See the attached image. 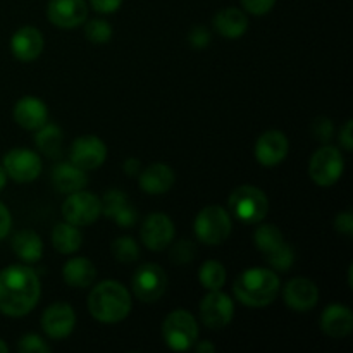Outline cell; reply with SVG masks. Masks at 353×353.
<instances>
[{
  "mask_svg": "<svg viewBox=\"0 0 353 353\" xmlns=\"http://www.w3.org/2000/svg\"><path fill=\"white\" fill-rule=\"evenodd\" d=\"M41 286L37 272L28 265H9L0 271V312L23 317L37 307Z\"/></svg>",
  "mask_w": 353,
  "mask_h": 353,
  "instance_id": "6da1fadb",
  "label": "cell"
},
{
  "mask_svg": "<svg viewBox=\"0 0 353 353\" xmlns=\"http://www.w3.org/2000/svg\"><path fill=\"white\" fill-rule=\"evenodd\" d=\"M88 310L92 317L105 324L119 323L131 312V295L119 281H102L88 296Z\"/></svg>",
  "mask_w": 353,
  "mask_h": 353,
  "instance_id": "7a4b0ae2",
  "label": "cell"
},
{
  "mask_svg": "<svg viewBox=\"0 0 353 353\" xmlns=\"http://www.w3.org/2000/svg\"><path fill=\"white\" fill-rule=\"evenodd\" d=\"M278 274L265 268H250L234 279V296L243 305L265 307L274 302L279 293Z\"/></svg>",
  "mask_w": 353,
  "mask_h": 353,
  "instance_id": "3957f363",
  "label": "cell"
},
{
  "mask_svg": "<svg viewBox=\"0 0 353 353\" xmlns=\"http://www.w3.org/2000/svg\"><path fill=\"white\" fill-rule=\"evenodd\" d=\"M255 247L261 250L265 261L271 264L272 269L276 271L286 272L293 265L295 261V254H293L292 247L286 243L285 236L278 226L274 224H262L255 230L254 233Z\"/></svg>",
  "mask_w": 353,
  "mask_h": 353,
  "instance_id": "277c9868",
  "label": "cell"
},
{
  "mask_svg": "<svg viewBox=\"0 0 353 353\" xmlns=\"http://www.w3.org/2000/svg\"><path fill=\"white\" fill-rule=\"evenodd\" d=\"M230 212L245 224H257L269 212V200L261 188L252 185L238 186L228 199Z\"/></svg>",
  "mask_w": 353,
  "mask_h": 353,
  "instance_id": "5b68a950",
  "label": "cell"
},
{
  "mask_svg": "<svg viewBox=\"0 0 353 353\" xmlns=\"http://www.w3.org/2000/svg\"><path fill=\"white\" fill-rule=\"evenodd\" d=\"M162 336L171 350H188L199 340V324L188 310H172L162 324Z\"/></svg>",
  "mask_w": 353,
  "mask_h": 353,
  "instance_id": "8992f818",
  "label": "cell"
},
{
  "mask_svg": "<svg viewBox=\"0 0 353 353\" xmlns=\"http://www.w3.org/2000/svg\"><path fill=\"white\" fill-rule=\"evenodd\" d=\"M195 234L202 243L221 245L231 234V217L226 209L219 205H209L200 210L195 219Z\"/></svg>",
  "mask_w": 353,
  "mask_h": 353,
  "instance_id": "52a82bcc",
  "label": "cell"
},
{
  "mask_svg": "<svg viewBox=\"0 0 353 353\" xmlns=\"http://www.w3.org/2000/svg\"><path fill=\"white\" fill-rule=\"evenodd\" d=\"M345 169L343 155L336 147H321L316 154L310 157L309 162V176L316 185L333 186L341 178Z\"/></svg>",
  "mask_w": 353,
  "mask_h": 353,
  "instance_id": "ba28073f",
  "label": "cell"
},
{
  "mask_svg": "<svg viewBox=\"0 0 353 353\" xmlns=\"http://www.w3.org/2000/svg\"><path fill=\"white\" fill-rule=\"evenodd\" d=\"M62 216L65 223H71L78 228L88 226L102 216V200L93 193L79 190L68 196L62 205Z\"/></svg>",
  "mask_w": 353,
  "mask_h": 353,
  "instance_id": "9c48e42d",
  "label": "cell"
},
{
  "mask_svg": "<svg viewBox=\"0 0 353 353\" xmlns=\"http://www.w3.org/2000/svg\"><path fill=\"white\" fill-rule=\"evenodd\" d=\"M133 293L141 302H157L168 290V276L157 264H143L134 271L131 278Z\"/></svg>",
  "mask_w": 353,
  "mask_h": 353,
  "instance_id": "30bf717a",
  "label": "cell"
},
{
  "mask_svg": "<svg viewBox=\"0 0 353 353\" xmlns=\"http://www.w3.org/2000/svg\"><path fill=\"white\" fill-rule=\"evenodd\" d=\"M2 168L7 178L16 183H31L41 174V161L37 152L28 148H12L3 155Z\"/></svg>",
  "mask_w": 353,
  "mask_h": 353,
  "instance_id": "8fae6325",
  "label": "cell"
},
{
  "mask_svg": "<svg viewBox=\"0 0 353 353\" xmlns=\"http://www.w3.org/2000/svg\"><path fill=\"white\" fill-rule=\"evenodd\" d=\"M233 314V300L221 290L209 292V295L203 296V300L200 302V317L209 330H223L231 323Z\"/></svg>",
  "mask_w": 353,
  "mask_h": 353,
  "instance_id": "7c38bea8",
  "label": "cell"
},
{
  "mask_svg": "<svg viewBox=\"0 0 353 353\" xmlns=\"http://www.w3.org/2000/svg\"><path fill=\"white\" fill-rule=\"evenodd\" d=\"M105 143L100 138L92 137V134L76 138L71 145V150H69L71 162L83 171H92V169L100 168L105 162Z\"/></svg>",
  "mask_w": 353,
  "mask_h": 353,
  "instance_id": "4fadbf2b",
  "label": "cell"
},
{
  "mask_svg": "<svg viewBox=\"0 0 353 353\" xmlns=\"http://www.w3.org/2000/svg\"><path fill=\"white\" fill-rule=\"evenodd\" d=\"M47 17L54 26L72 30L86 21L88 3L85 0H50L47 6Z\"/></svg>",
  "mask_w": 353,
  "mask_h": 353,
  "instance_id": "5bb4252c",
  "label": "cell"
},
{
  "mask_svg": "<svg viewBox=\"0 0 353 353\" xmlns=\"http://www.w3.org/2000/svg\"><path fill=\"white\" fill-rule=\"evenodd\" d=\"M141 241L150 250L159 252L168 248L174 238V223L164 212H154L141 226Z\"/></svg>",
  "mask_w": 353,
  "mask_h": 353,
  "instance_id": "9a60e30c",
  "label": "cell"
},
{
  "mask_svg": "<svg viewBox=\"0 0 353 353\" xmlns=\"http://www.w3.org/2000/svg\"><path fill=\"white\" fill-rule=\"evenodd\" d=\"M76 326V314L69 303L57 302L48 307L41 316V327L52 340H64Z\"/></svg>",
  "mask_w": 353,
  "mask_h": 353,
  "instance_id": "2e32d148",
  "label": "cell"
},
{
  "mask_svg": "<svg viewBox=\"0 0 353 353\" xmlns=\"http://www.w3.org/2000/svg\"><path fill=\"white\" fill-rule=\"evenodd\" d=\"M288 138L278 130L262 133L255 141V159L265 168H274L281 164L288 155Z\"/></svg>",
  "mask_w": 353,
  "mask_h": 353,
  "instance_id": "e0dca14e",
  "label": "cell"
},
{
  "mask_svg": "<svg viewBox=\"0 0 353 353\" xmlns=\"http://www.w3.org/2000/svg\"><path fill=\"white\" fill-rule=\"evenodd\" d=\"M283 296H285V302L290 309L296 310V312H309L310 309L317 305L319 290H317L316 283L310 281V279L295 278L286 283Z\"/></svg>",
  "mask_w": 353,
  "mask_h": 353,
  "instance_id": "ac0fdd59",
  "label": "cell"
},
{
  "mask_svg": "<svg viewBox=\"0 0 353 353\" xmlns=\"http://www.w3.org/2000/svg\"><path fill=\"white\" fill-rule=\"evenodd\" d=\"M102 214L123 228L134 226L138 221V210L130 205L126 193L110 188L102 199Z\"/></svg>",
  "mask_w": 353,
  "mask_h": 353,
  "instance_id": "d6986e66",
  "label": "cell"
},
{
  "mask_svg": "<svg viewBox=\"0 0 353 353\" xmlns=\"http://www.w3.org/2000/svg\"><path fill=\"white\" fill-rule=\"evenodd\" d=\"M10 50L17 61H34L40 57L41 50H43V34L33 26L21 28L10 38Z\"/></svg>",
  "mask_w": 353,
  "mask_h": 353,
  "instance_id": "ffe728a7",
  "label": "cell"
},
{
  "mask_svg": "<svg viewBox=\"0 0 353 353\" xmlns=\"http://www.w3.org/2000/svg\"><path fill=\"white\" fill-rule=\"evenodd\" d=\"M14 121L28 131H37L48 121V109L43 100L24 97L14 105Z\"/></svg>",
  "mask_w": 353,
  "mask_h": 353,
  "instance_id": "44dd1931",
  "label": "cell"
},
{
  "mask_svg": "<svg viewBox=\"0 0 353 353\" xmlns=\"http://www.w3.org/2000/svg\"><path fill=\"white\" fill-rule=\"evenodd\" d=\"M321 330L326 336L340 340L348 336L353 330V314L348 307L333 303L327 309H324L321 316Z\"/></svg>",
  "mask_w": 353,
  "mask_h": 353,
  "instance_id": "7402d4cb",
  "label": "cell"
},
{
  "mask_svg": "<svg viewBox=\"0 0 353 353\" xmlns=\"http://www.w3.org/2000/svg\"><path fill=\"white\" fill-rule=\"evenodd\" d=\"M52 183L57 188V192L71 195V193L85 188L88 178H86L85 171L72 162H59L52 171Z\"/></svg>",
  "mask_w": 353,
  "mask_h": 353,
  "instance_id": "603a6c76",
  "label": "cell"
},
{
  "mask_svg": "<svg viewBox=\"0 0 353 353\" xmlns=\"http://www.w3.org/2000/svg\"><path fill=\"white\" fill-rule=\"evenodd\" d=\"M174 171L169 165L161 164H152L145 169L140 174V186L145 193L150 195H162V193L169 192L174 185Z\"/></svg>",
  "mask_w": 353,
  "mask_h": 353,
  "instance_id": "cb8c5ba5",
  "label": "cell"
},
{
  "mask_svg": "<svg viewBox=\"0 0 353 353\" xmlns=\"http://www.w3.org/2000/svg\"><path fill=\"white\" fill-rule=\"evenodd\" d=\"M214 28H216L221 37L234 40V38H240L247 31L248 17L241 9L226 7V9H221L214 16Z\"/></svg>",
  "mask_w": 353,
  "mask_h": 353,
  "instance_id": "d4e9b609",
  "label": "cell"
},
{
  "mask_svg": "<svg viewBox=\"0 0 353 353\" xmlns=\"http://www.w3.org/2000/svg\"><path fill=\"white\" fill-rule=\"evenodd\" d=\"M62 278L72 288H88L97 278V269L85 257H72L62 268Z\"/></svg>",
  "mask_w": 353,
  "mask_h": 353,
  "instance_id": "484cf974",
  "label": "cell"
},
{
  "mask_svg": "<svg viewBox=\"0 0 353 353\" xmlns=\"http://www.w3.org/2000/svg\"><path fill=\"white\" fill-rule=\"evenodd\" d=\"M12 250L26 264L38 262L43 255V243L41 238L31 230H21L12 236Z\"/></svg>",
  "mask_w": 353,
  "mask_h": 353,
  "instance_id": "4316f807",
  "label": "cell"
},
{
  "mask_svg": "<svg viewBox=\"0 0 353 353\" xmlns=\"http://www.w3.org/2000/svg\"><path fill=\"white\" fill-rule=\"evenodd\" d=\"M81 231L71 223H59L52 231V245L61 254H74L81 247Z\"/></svg>",
  "mask_w": 353,
  "mask_h": 353,
  "instance_id": "83f0119b",
  "label": "cell"
},
{
  "mask_svg": "<svg viewBox=\"0 0 353 353\" xmlns=\"http://www.w3.org/2000/svg\"><path fill=\"white\" fill-rule=\"evenodd\" d=\"M38 133L34 134V143L37 148L45 154L47 157L59 159L62 154V141H64V134L57 124H47L45 123Z\"/></svg>",
  "mask_w": 353,
  "mask_h": 353,
  "instance_id": "f1b7e54d",
  "label": "cell"
},
{
  "mask_svg": "<svg viewBox=\"0 0 353 353\" xmlns=\"http://www.w3.org/2000/svg\"><path fill=\"white\" fill-rule=\"evenodd\" d=\"M199 279L203 288L209 290V292L221 290L224 286V283H226V269H224V265L221 262L207 261L200 268Z\"/></svg>",
  "mask_w": 353,
  "mask_h": 353,
  "instance_id": "f546056e",
  "label": "cell"
},
{
  "mask_svg": "<svg viewBox=\"0 0 353 353\" xmlns=\"http://www.w3.org/2000/svg\"><path fill=\"white\" fill-rule=\"evenodd\" d=\"M112 255L123 264H131L140 257V247L131 236H121L114 240Z\"/></svg>",
  "mask_w": 353,
  "mask_h": 353,
  "instance_id": "4dcf8cb0",
  "label": "cell"
},
{
  "mask_svg": "<svg viewBox=\"0 0 353 353\" xmlns=\"http://www.w3.org/2000/svg\"><path fill=\"white\" fill-rule=\"evenodd\" d=\"M85 34L93 43H107L112 38V26L103 19H92L85 24Z\"/></svg>",
  "mask_w": 353,
  "mask_h": 353,
  "instance_id": "1f68e13d",
  "label": "cell"
},
{
  "mask_svg": "<svg viewBox=\"0 0 353 353\" xmlns=\"http://www.w3.org/2000/svg\"><path fill=\"white\" fill-rule=\"evenodd\" d=\"M195 257V245L188 240H181L172 247L171 261L174 264H188Z\"/></svg>",
  "mask_w": 353,
  "mask_h": 353,
  "instance_id": "d6a6232c",
  "label": "cell"
},
{
  "mask_svg": "<svg viewBox=\"0 0 353 353\" xmlns=\"http://www.w3.org/2000/svg\"><path fill=\"white\" fill-rule=\"evenodd\" d=\"M17 348L19 352L24 353H48L50 352V347L45 343V340H41L38 334H26L19 340L17 343Z\"/></svg>",
  "mask_w": 353,
  "mask_h": 353,
  "instance_id": "836d02e7",
  "label": "cell"
},
{
  "mask_svg": "<svg viewBox=\"0 0 353 353\" xmlns=\"http://www.w3.org/2000/svg\"><path fill=\"white\" fill-rule=\"evenodd\" d=\"M312 134L319 141L326 143L333 137V123L327 117H317L312 123Z\"/></svg>",
  "mask_w": 353,
  "mask_h": 353,
  "instance_id": "e575fe53",
  "label": "cell"
},
{
  "mask_svg": "<svg viewBox=\"0 0 353 353\" xmlns=\"http://www.w3.org/2000/svg\"><path fill=\"white\" fill-rule=\"evenodd\" d=\"M243 9L254 16H264L274 7L276 0H240Z\"/></svg>",
  "mask_w": 353,
  "mask_h": 353,
  "instance_id": "d590c367",
  "label": "cell"
},
{
  "mask_svg": "<svg viewBox=\"0 0 353 353\" xmlns=\"http://www.w3.org/2000/svg\"><path fill=\"white\" fill-rule=\"evenodd\" d=\"M188 40L193 47L205 48L210 41V33L203 26H196V28H193V31L190 33Z\"/></svg>",
  "mask_w": 353,
  "mask_h": 353,
  "instance_id": "8d00e7d4",
  "label": "cell"
},
{
  "mask_svg": "<svg viewBox=\"0 0 353 353\" xmlns=\"http://www.w3.org/2000/svg\"><path fill=\"white\" fill-rule=\"evenodd\" d=\"M334 228H336L338 233L347 234V236H352V234H353V216H352V212L338 214L336 219H334Z\"/></svg>",
  "mask_w": 353,
  "mask_h": 353,
  "instance_id": "74e56055",
  "label": "cell"
},
{
  "mask_svg": "<svg viewBox=\"0 0 353 353\" xmlns=\"http://www.w3.org/2000/svg\"><path fill=\"white\" fill-rule=\"evenodd\" d=\"M93 9L100 14H112L121 7L123 0H90Z\"/></svg>",
  "mask_w": 353,
  "mask_h": 353,
  "instance_id": "f35d334b",
  "label": "cell"
},
{
  "mask_svg": "<svg viewBox=\"0 0 353 353\" xmlns=\"http://www.w3.org/2000/svg\"><path fill=\"white\" fill-rule=\"evenodd\" d=\"M10 226H12V217H10L9 209L0 202V240H3L9 234Z\"/></svg>",
  "mask_w": 353,
  "mask_h": 353,
  "instance_id": "ab89813d",
  "label": "cell"
},
{
  "mask_svg": "<svg viewBox=\"0 0 353 353\" xmlns=\"http://www.w3.org/2000/svg\"><path fill=\"white\" fill-rule=\"evenodd\" d=\"M352 119H348L347 123L343 124L340 131V145L345 148V150H352L353 148V140H352Z\"/></svg>",
  "mask_w": 353,
  "mask_h": 353,
  "instance_id": "60d3db41",
  "label": "cell"
},
{
  "mask_svg": "<svg viewBox=\"0 0 353 353\" xmlns=\"http://www.w3.org/2000/svg\"><path fill=\"white\" fill-rule=\"evenodd\" d=\"M141 171V164L138 159H126V162H124V172H126L128 176H137L140 174Z\"/></svg>",
  "mask_w": 353,
  "mask_h": 353,
  "instance_id": "b9f144b4",
  "label": "cell"
},
{
  "mask_svg": "<svg viewBox=\"0 0 353 353\" xmlns=\"http://www.w3.org/2000/svg\"><path fill=\"white\" fill-rule=\"evenodd\" d=\"M196 352H199V353H212V352H216V347H214L212 343H209V341H202V343L196 345Z\"/></svg>",
  "mask_w": 353,
  "mask_h": 353,
  "instance_id": "7bdbcfd3",
  "label": "cell"
},
{
  "mask_svg": "<svg viewBox=\"0 0 353 353\" xmlns=\"http://www.w3.org/2000/svg\"><path fill=\"white\" fill-rule=\"evenodd\" d=\"M6 185H7V174H6V171H3L2 165H0V192L6 188Z\"/></svg>",
  "mask_w": 353,
  "mask_h": 353,
  "instance_id": "ee69618b",
  "label": "cell"
},
{
  "mask_svg": "<svg viewBox=\"0 0 353 353\" xmlns=\"http://www.w3.org/2000/svg\"><path fill=\"white\" fill-rule=\"evenodd\" d=\"M7 352H9V347H7V345L0 340V353H7Z\"/></svg>",
  "mask_w": 353,
  "mask_h": 353,
  "instance_id": "f6af8a7d",
  "label": "cell"
}]
</instances>
